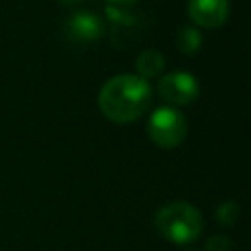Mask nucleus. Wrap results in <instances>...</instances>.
<instances>
[{
	"mask_svg": "<svg viewBox=\"0 0 251 251\" xmlns=\"http://www.w3.org/2000/svg\"><path fill=\"white\" fill-rule=\"evenodd\" d=\"M153 88L149 80L124 73L106 80L98 92V108L106 120L114 124H131L139 120L151 106Z\"/></svg>",
	"mask_w": 251,
	"mask_h": 251,
	"instance_id": "1",
	"label": "nucleus"
},
{
	"mask_svg": "<svg viewBox=\"0 0 251 251\" xmlns=\"http://www.w3.org/2000/svg\"><path fill=\"white\" fill-rule=\"evenodd\" d=\"M153 226L167 241L176 245H188L200 237L204 222L196 206L188 202H171L159 208Z\"/></svg>",
	"mask_w": 251,
	"mask_h": 251,
	"instance_id": "2",
	"label": "nucleus"
},
{
	"mask_svg": "<svg viewBox=\"0 0 251 251\" xmlns=\"http://www.w3.org/2000/svg\"><path fill=\"white\" fill-rule=\"evenodd\" d=\"M147 135L153 145L161 149H175L184 143L188 135V122L180 110L161 106L153 110L147 120Z\"/></svg>",
	"mask_w": 251,
	"mask_h": 251,
	"instance_id": "3",
	"label": "nucleus"
},
{
	"mask_svg": "<svg viewBox=\"0 0 251 251\" xmlns=\"http://www.w3.org/2000/svg\"><path fill=\"white\" fill-rule=\"evenodd\" d=\"M157 94L161 96V100H165L173 108L188 106L198 96V80L182 69L171 71V73H167L159 78Z\"/></svg>",
	"mask_w": 251,
	"mask_h": 251,
	"instance_id": "4",
	"label": "nucleus"
},
{
	"mask_svg": "<svg viewBox=\"0 0 251 251\" xmlns=\"http://www.w3.org/2000/svg\"><path fill=\"white\" fill-rule=\"evenodd\" d=\"M186 12L196 27L216 29L229 18V0H188Z\"/></svg>",
	"mask_w": 251,
	"mask_h": 251,
	"instance_id": "5",
	"label": "nucleus"
},
{
	"mask_svg": "<svg viewBox=\"0 0 251 251\" xmlns=\"http://www.w3.org/2000/svg\"><path fill=\"white\" fill-rule=\"evenodd\" d=\"M67 33L76 43H92L102 37L104 22L92 12H75L67 22Z\"/></svg>",
	"mask_w": 251,
	"mask_h": 251,
	"instance_id": "6",
	"label": "nucleus"
},
{
	"mask_svg": "<svg viewBox=\"0 0 251 251\" xmlns=\"http://www.w3.org/2000/svg\"><path fill=\"white\" fill-rule=\"evenodd\" d=\"M135 75L149 80V78H155L159 76L163 71H165V57L161 51L157 49H145L137 55L135 59Z\"/></svg>",
	"mask_w": 251,
	"mask_h": 251,
	"instance_id": "7",
	"label": "nucleus"
},
{
	"mask_svg": "<svg viewBox=\"0 0 251 251\" xmlns=\"http://www.w3.org/2000/svg\"><path fill=\"white\" fill-rule=\"evenodd\" d=\"M202 47V35L198 27L194 25H184L176 33V49L184 55H192Z\"/></svg>",
	"mask_w": 251,
	"mask_h": 251,
	"instance_id": "8",
	"label": "nucleus"
},
{
	"mask_svg": "<svg viewBox=\"0 0 251 251\" xmlns=\"http://www.w3.org/2000/svg\"><path fill=\"white\" fill-rule=\"evenodd\" d=\"M237 218H239V206L235 202H224L216 210V222H220L226 227L233 226L237 222Z\"/></svg>",
	"mask_w": 251,
	"mask_h": 251,
	"instance_id": "9",
	"label": "nucleus"
},
{
	"mask_svg": "<svg viewBox=\"0 0 251 251\" xmlns=\"http://www.w3.org/2000/svg\"><path fill=\"white\" fill-rule=\"evenodd\" d=\"M233 241L227 235H210L206 239V251H231Z\"/></svg>",
	"mask_w": 251,
	"mask_h": 251,
	"instance_id": "10",
	"label": "nucleus"
},
{
	"mask_svg": "<svg viewBox=\"0 0 251 251\" xmlns=\"http://www.w3.org/2000/svg\"><path fill=\"white\" fill-rule=\"evenodd\" d=\"M106 2H110L114 6H129V4H135L137 0H106Z\"/></svg>",
	"mask_w": 251,
	"mask_h": 251,
	"instance_id": "11",
	"label": "nucleus"
},
{
	"mask_svg": "<svg viewBox=\"0 0 251 251\" xmlns=\"http://www.w3.org/2000/svg\"><path fill=\"white\" fill-rule=\"evenodd\" d=\"M59 2H67V4H73V2H78V0H59Z\"/></svg>",
	"mask_w": 251,
	"mask_h": 251,
	"instance_id": "12",
	"label": "nucleus"
},
{
	"mask_svg": "<svg viewBox=\"0 0 251 251\" xmlns=\"http://www.w3.org/2000/svg\"><path fill=\"white\" fill-rule=\"evenodd\" d=\"M188 251H196V249H188Z\"/></svg>",
	"mask_w": 251,
	"mask_h": 251,
	"instance_id": "13",
	"label": "nucleus"
}]
</instances>
